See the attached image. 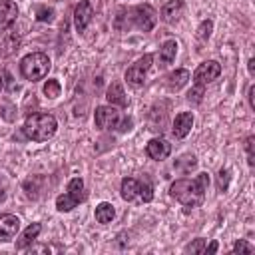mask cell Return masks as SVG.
Listing matches in <instances>:
<instances>
[{"label":"cell","mask_w":255,"mask_h":255,"mask_svg":"<svg viewBox=\"0 0 255 255\" xmlns=\"http://www.w3.org/2000/svg\"><path fill=\"white\" fill-rule=\"evenodd\" d=\"M68 193H70L78 203L84 199V181H82V177L70 179V183H68Z\"/></svg>","instance_id":"cell-22"},{"label":"cell","mask_w":255,"mask_h":255,"mask_svg":"<svg viewBox=\"0 0 255 255\" xmlns=\"http://www.w3.org/2000/svg\"><path fill=\"white\" fill-rule=\"evenodd\" d=\"M193 128V114L191 112H181L175 116L173 120V128H171V133L177 137V139H183Z\"/></svg>","instance_id":"cell-11"},{"label":"cell","mask_w":255,"mask_h":255,"mask_svg":"<svg viewBox=\"0 0 255 255\" xmlns=\"http://www.w3.org/2000/svg\"><path fill=\"white\" fill-rule=\"evenodd\" d=\"M227 185H229V169H219V175H217V187L219 191H227Z\"/></svg>","instance_id":"cell-29"},{"label":"cell","mask_w":255,"mask_h":255,"mask_svg":"<svg viewBox=\"0 0 255 255\" xmlns=\"http://www.w3.org/2000/svg\"><path fill=\"white\" fill-rule=\"evenodd\" d=\"M20 46V34L16 30H8L0 34V58L12 56Z\"/></svg>","instance_id":"cell-10"},{"label":"cell","mask_w":255,"mask_h":255,"mask_svg":"<svg viewBox=\"0 0 255 255\" xmlns=\"http://www.w3.org/2000/svg\"><path fill=\"white\" fill-rule=\"evenodd\" d=\"M211 30H213V22L211 20H203L201 26L197 28V38L199 40H207L211 36Z\"/></svg>","instance_id":"cell-27"},{"label":"cell","mask_w":255,"mask_h":255,"mask_svg":"<svg viewBox=\"0 0 255 255\" xmlns=\"http://www.w3.org/2000/svg\"><path fill=\"white\" fill-rule=\"evenodd\" d=\"M219 74H221L219 62H215V60H205V62H201V64L195 68V72H193V84H195V86H207V84H211L213 80H217Z\"/></svg>","instance_id":"cell-5"},{"label":"cell","mask_w":255,"mask_h":255,"mask_svg":"<svg viewBox=\"0 0 255 255\" xmlns=\"http://www.w3.org/2000/svg\"><path fill=\"white\" fill-rule=\"evenodd\" d=\"M76 205H78V201L70 193H64V195H58L56 197V209L58 211H72Z\"/></svg>","instance_id":"cell-23"},{"label":"cell","mask_w":255,"mask_h":255,"mask_svg":"<svg viewBox=\"0 0 255 255\" xmlns=\"http://www.w3.org/2000/svg\"><path fill=\"white\" fill-rule=\"evenodd\" d=\"M151 60H153L151 54L141 56L135 64H131V66L128 68V72H126V80H128L131 86H143L145 76H147V70L151 68Z\"/></svg>","instance_id":"cell-6"},{"label":"cell","mask_w":255,"mask_h":255,"mask_svg":"<svg viewBox=\"0 0 255 255\" xmlns=\"http://www.w3.org/2000/svg\"><path fill=\"white\" fill-rule=\"evenodd\" d=\"M116 217V209H114V205L112 203H108V201H102L98 207H96V221L98 223H110L112 219Z\"/></svg>","instance_id":"cell-20"},{"label":"cell","mask_w":255,"mask_h":255,"mask_svg":"<svg viewBox=\"0 0 255 255\" xmlns=\"http://www.w3.org/2000/svg\"><path fill=\"white\" fill-rule=\"evenodd\" d=\"M40 231H42V225H40V223H32V225H28V227L24 229V233L20 235V239L16 241V249H24V247H28V245L40 235Z\"/></svg>","instance_id":"cell-18"},{"label":"cell","mask_w":255,"mask_h":255,"mask_svg":"<svg viewBox=\"0 0 255 255\" xmlns=\"http://www.w3.org/2000/svg\"><path fill=\"white\" fill-rule=\"evenodd\" d=\"M233 253H253V245L247 243V241H243V239H239L233 245Z\"/></svg>","instance_id":"cell-31"},{"label":"cell","mask_w":255,"mask_h":255,"mask_svg":"<svg viewBox=\"0 0 255 255\" xmlns=\"http://www.w3.org/2000/svg\"><path fill=\"white\" fill-rule=\"evenodd\" d=\"M36 20H38V22H52V20H54V10H52V8H46V6L38 8Z\"/></svg>","instance_id":"cell-28"},{"label":"cell","mask_w":255,"mask_h":255,"mask_svg":"<svg viewBox=\"0 0 255 255\" xmlns=\"http://www.w3.org/2000/svg\"><path fill=\"white\" fill-rule=\"evenodd\" d=\"M137 189H139V181L133 177H124L122 179V199L126 201H133L137 197Z\"/></svg>","instance_id":"cell-19"},{"label":"cell","mask_w":255,"mask_h":255,"mask_svg":"<svg viewBox=\"0 0 255 255\" xmlns=\"http://www.w3.org/2000/svg\"><path fill=\"white\" fill-rule=\"evenodd\" d=\"M92 16H94V8L88 0H82L76 8H74V26L78 32H84L88 28V24L92 22Z\"/></svg>","instance_id":"cell-9"},{"label":"cell","mask_w":255,"mask_h":255,"mask_svg":"<svg viewBox=\"0 0 255 255\" xmlns=\"http://www.w3.org/2000/svg\"><path fill=\"white\" fill-rule=\"evenodd\" d=\"M253 96H255V86H249V94H247V98H249V106L255 110V100H253Z\"/></svg>","instance_id":"cell-33"},{"label":"cell","mask_w":255,"mask_h":255,"mask_svg":"<svg viewBox=\"0 0 255 255\" xmlns=\"http://www.w3.org/2000/svg\"><path fill=\"white\" fill-rule=\"evenodd\" d=\"M137 195H139V199L141 201H145V203H149L151 199H153V185L145 179V181H141L139 183V189H137Z\"/></svg>","instance_id":"cell-25"},{"label":"cell","mask_w":255,"mask_h":255,"mask_svg":"<svg viewBox=\"0 0 255 255\" xmlns=\"http://www.w3.org/2000/svg\"><path fill=\"white\" fill-rule=\"evenodd\" d=\"M50 58L42 52H32L28 56H24L20 60V72L26 80L30 82H38V80H44L50 72Z\"/></svg>","instance_id":"cell-3"},{"label":"cell","mask_w":255,"mask_h":255,"mask_svg":"<svg viewBox=\"0 0 255 255\" xmlns=\"http://www.w3.org/2000/svg\"><path fill=\"white\" fill-rule=\"evenodd\" d=\"M175 54H177V42L175 40H165L159 48V62L161 66H169L173 60H175Z\"/></svg>","instance_id":"cell-17"},{"label":"cell","mask_w":255,"mask_h":255,"mask_svg":"<svg viewBox=\"0 0 255 255\" xmlns=\"http://www.w3.org/2000/svg\"><path fill=\"white\" fill-rule=\"evenodd\" d=\"M2 199H4V191L0 189V201H2Z\"/></svg>","instance_id":"cell-36"},{"label":"cell","mask_w":255,"mask_h":255,"mask_svg":"<svg viewBox=\"0 0 255 255\" xmlns=\"http://www.w3.org/2000/svg\"><path fill=\"white\" fill-rule=\"evenodd\" d=\"M18 18V6L14 0H0V30L10 28Z\"/></svg>","instance_id":"cell-13"},{"label":"cell","mask_w":255,"mask_h":255,"mask_svg":"<svg viewBox=\"0 0 255 255\" xmlns=\"http://www.w3.org/2000/svg\"><path fill=\"white\" fill-rule=\"evenodd\" d=\"M129 14H131V18H133V24H135L141 32L153 30V26H155V22H157V12H155L149 4H139V6H135Z\"/></svg>","instance_id":"cell-4"},{"label":"cell","mask_w":255,"mask_h":255,"mask_svg":"<svg viewBox=\"0 0 255 255\" xmlns=\"http://www.w3.org/2000/svg\"><path fill=\"white\" fill-rule=\"evenodd\" d=\"M203 90H205V86H193V88L187 92V102H189V104H201V100H203Z\"/></svg>","instance_id":"cell-26"},{"label":"cell","mask_w":255,"mask_h":255,"mask_svg":"<svg viewBox=\"0 0 255 255\" xmlns=\"http://www.w3.org/2000/svg\"><path fill=\"white\" fill-rule=\"evenodd\" d=\"M245 149H247V157H249L247 161H249V165L253 167V163H255V161H253V135H249V137L245 139Z\"/></svg>","instance_id":"cell-32"},{"label":"cell","mask_w":255,"mask_h":255,"mask_svg":"<svg viewBox=\"0 0 255 255\" xmlns=\"http://www.w3.org/2000/svg\"><path fill=\"white\" fill-rule=\"evenodd\" d=\"M60 92H62V86H60V82L58 80H48L46 84H44V94H46V98H50V100H54V98H58L60 96Z\"/></svg>","instance_id":"cell-24"},{"label":"cell","mask_w":255,"mask_h":255,"mask_svg":"<svg viewBox=\"0 0 255 255\" xmlns=\"http://www.w3.org/2000/svg\"><path fill=\"white\" fill-rule=\"evenodd\" d=\"M195 165H197V157L191 155V153H185V155H181V157L175 161V169H179L181 173H189Z\"/></svg>","instance_id":"cell-21"},{"label":"cell","mask_w":255,"mask_h":255,"mask_svg":"<svg viewBox=\"0 0 255 255\" xmlns=\"http://www.w3.org/2000/svg\"><path fill=\"white\" fill-rule=\"evenodd\" d=\"M187 253H203L205 251V239H195L193 243H189L185 247Z\"/></svg>","instance_id":"cell-30"},{"label":"cell","mask_w":255,"mask_h":255,"mask_svg":"<svg viewBox=\"0 0 255 255\" xmlns=\"http://www.w3.org/2000/svg\"><path fill=\"white\" fill-rule=\"evenodd\" d=\"M20 231V219L12 213H4L0 215V241H12L16 237V233Z\"/></svg>","instance_id":"cell-8"},{"label":"cell","mask_w":255,"mask_h":255,"mask_svg":"<svg viewBox=\"0 0 255 255\" xmlns=\"http://www.w3.org/2000/svg\"><path fill=\"white\" fill-rule=\"evenodd\" d=\"M253 64H255V60H253V58H251V60H249V62H247V68H249V74H251V76H253V74H255V66H253Z\"/></svg>","instance_id":"cell-35"},{"label":"cell","mask_w":255,"mask_h":255,"mask_svg":"<svg viewBox=\"0 0 255 255\" xmlns=\"http://www.w3.org/2000/svg\"><path fill=\"white\" fill-rule=\"evenodd\" d=\"M58 129V122L52 114H32L24 122V133L32 141H48L54 137Z\"/></svg>","instance_id":"cell-2"},{"label":"cell","mask_w":255,"mask_h":255,"mask_svg":"<svg viewBox=\"0 0 255 255\" xmlns=\"http://www.w3.org/2000/svg\"><path fill=\"white\" fill-rule=\"evenodd\" d=\"M207 185H209V175H207V171H201L193 179L173 181L171 187H169V195L175 197L185 207V211H189V209H195L203 203Z\"/></svg>","instance_id":"cell-1"},{"label":"cell","mask_w":255,"mask_h":255,"mask_svg":"<svg viewBox=\"0 0 255 255\" xmlns=\"http://www.w3.org/2000/svg\"><path fill=\"white\" fill-rule=\"evenodd\" d=\"M169 151H171V145H169L163 137H153V139H149L147 145H145V153H147L151 159H155V161L165 159V157L169 155Z\"/></svg>","instance_id":"cell-12"},{"label":"cell","mask_w":255,"mask_h":255,"mask_svg":"<svg viewBox=\"0 0 255 255\" xmlns=\"http://www.w3.org/2000/svg\"><path fill=\"white\" fill-rule=\"evenodd\" d=\"M191 80V76H189V72L185 70V68H181V70H175V72H171L167 78H165V86L171 90V92H177V90H181L187 82Z\"/></svg>","instance_id":"cell-15"},{"label":"cell","mask_w":255,"mask_h":255,"mask_svg":"<svg viewBox=\"0 0 255 255\" xmlns=\"http://www.w3.org/2000/svg\"><path fill=\"white\" fill-rule=\"evenodd\" d=\"M106 98H108L110 106H120V108H126V106H128V100H126L124 88H122V84H118V82H114V84H110V86H108Z\"/></svg>","instance_id":"cell-16"},{"label":"cell","mask_w":255,"mask_h":255,"mask_svg":"<svg viewBox=\"0 0 255 255\" xmlns=\"http://www.w3.org/2000/svg\"><path fill=\"white\" fill-rule=\"evenodd\" d=\"M181 10H183V2L181 0H169V2H165L161 6L159 14H161V20L163 22L171 24V22H175L181 16Z\"/></svg>","instance_id":"cell-14"},{"label":"cell","mask_w":255,"mask_h":255,"mask_svg":"<svg viewBox=\"0 0 255 255\" xmlns=\"http://www.w3.org/2000/svg\"><path fill=\"white\" fill-rule=\"evenodd\" d=\"M94 122H96L98 129H114L120 122V112L114 106H100L96 110Z\"/></svg>","instance_id":"cell-7"},{"label":"cell","mask_w":255,"mask_h":255,"mask_svg":"<svg viewBox=\"0 0 255 255\" xmlns=\"http://www.w3.org/2000/svg\"><path fill=\"white\" fill-rule=\"evenodd\" d=\"M205 251H207V253H215V251H217V243H215V241H211V243L205 247Z\"/></svg>","instance_id":"cell-34"},{"label":"cell","mask_w":255,"mask_h":255,"mask_svg":"<svg viewBox=\"0 0 255 255\" xmlns=\"http://www.w3.org/2000/svg\"><path fill=\"white\" fill-rule=\"evenodd\" d=\"M2 84H4V82H2V76H0V92H2Z\"/></svg>","instance_id":"cell-37"}]
</instances>
